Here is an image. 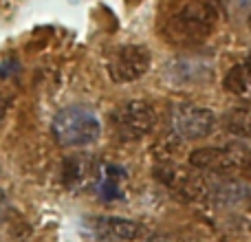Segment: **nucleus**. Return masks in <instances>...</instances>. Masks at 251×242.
Instances as JSON below:
<instances>
[{
  "label": "nucleus",
  "mask_w": 251,
  "mask_h": 242,
  "mask_svg": "<svg viewBox=\"0 0 251 242\" xmlns=\"http://www.w3.org/2000/svg\"><path fill=\"white\" fill-rule=\"evenodd\" d=\"M216 18V4L212 0H168L159 31L172 44H196L214 31Z\"/></svg>",
  "instance_id": "1"
},
{
  "label": "nucleus",
  "mask_w": 251,
  "mask_h": 242,
  "mask_svg": "<svg viewBox=\"0 0 251 242\" xmlns=\"http://www.w3.org/2000/svg\"><path fill=\"white\" fill-rule=\"evenodd\" d=\"M51 132L62 147H86L100 141L101 121L86 106H66L55 113Z\"/></svg>",
  "instance_id": "2"
},
{
  "label": "nucleus",
  "mask_w": 251,
  "mask_h": 242,
  "mask_svg": "<svg viewBox=\"0 0 251 242\" xmlns=\"http://www.w3.org/2000/svg\"><path fill=\"white\" fill-rule=\"evenodd\" d=\"M110 123L113 130L122 141L134 143L146 139L156 125V113L152 104L143 99H130L119 104L110 113Z\"/></svg>",
  "instance_id": "3"
},
{
  "label": "nucleus",
  "mask_w": 251,
  "mask_h": 242,
  "mask_svg": "<svg viewBox=\"0 0 251 242\" xmlns=\"http://www.w3.org/2000/svg\"><path fill=\"white\" fill-rule=\"evenodd\" d=\"M152 66V51L141 42H130L115 48L106 62L108 77L115 84H130L141 79Z\"/></svg>",
  "instance_id": "4"
},
{
  "label": "nucleus",
  "mask_w": 251,
  "mask_h": 242,
  "mask_svg": "<svg viewBox=\"0 0 251 242\" xmlns=\"http://www.w3.org/2000/svg\"><path fill=\"white\" fill-rule=\"evenodd\" d=\"M216 115L212 108L199 104H178L172 110V130L185 141H201L216 128Z\"/></svg>",
  "instance_id": "5"
},
{
  "label": "nucleus",
  "mask_w": 251,
  "mask_h": 242,
  "mask_svg": "<svg viewBox=\"0 0 251 242\" xmlns=\"http://www.w3.org/2000/svg\"><path fill=\"white\" fill-rule=\"evenodd\" d=\"M190 163L201 169L227 174L251 165V154L245 147L225 145V147H201L190 156Z\"/></svg>",
  "instance_id": "6"
},
{
  "label": "nucleus",
  "mask_w": 251,
  "mask_h": 242,
  "mask_svg": "<svg viewBox=\"0 0 251 242\" xmlns=\"http://www.w3.org/2000/svg\"><path fill=\"white\" fill-rule=\"evenodd\" d=\"M84 229L88 236L101 242H132L143 236V225L122 216H86Z\"/></svg>",
  "instance_id": "7"
},
{
  "label": "nucleus",
  "mask_w": 251,
  "mask_h": 242,
  "mask_svg": "<svg viewBox=\"0 0 251 242\" xmlns=\"http://www.w3.org/2000/svg\"><path fill=\"white\" fill-rule=\"evenodd\" d=\"M165 77L181 86H192V84H203L212 77V66L203 60L194 57H181L172 66H165Z\"/></svg>",
  "instance_id": "8"
},
{
  "label": "nucleus",
  "mask_w": 251,
  "mask_h": 242,
  "mask_svg": "<svg viewBox=\"0 0 251 242\" xmlns=\"http://www.w3.org/2000/svg\"><path fill=\"white\" fill-rule=\"evenodd\" d=\"M88 176H91V168H88V159H82V156H75V159H69L64 165V183L69 187L75 185H86Z\"/></svg>",
  "instance_id": "9"
},
{
  "label": "nucleus",
  "mask_w": 251,
  "mask_h": 242,
  "mask_svg": "<svg viewBox=\"0 0 251 242\" xmlns=\"http://www.w3.org/2000/svg\"><path fill=\"white\" fill-rule=\"evenodd\" d=\"M227 125H229L231 132L236 134H251V110H231L229 119H227Z\"/></svg>",
  "instance_id": "10"
},
{
  "label": "nucleus",
  "mask_w": 251,
  "mask_h": 242,
  "mask_svg": "<svg viewBox=\"0 0 251 242\" xmlns=\"http://www.w3.org/2000/svg\"><path fill=\"white\" fill-rule=\"evenodd\" d=\"M7 216H9V200H7V194L0 190V225L7 220Z\"/></svg>",
  "instance_id": "11"
},
{
  "label": "nucleus",
  "mask_w": 251,
  "mask_h": 242,
  "mask_svg": "<svg viewBox=\"0 0 251 242\" xmlns=\"http://www.w3.org/2000/svg\"><path fill=\"white\" fill-rule=\"evenodd\" d=\"M148 242H185V240L174 238V236H154V238H150Z\"/></svg>",
  "instance_id": "12"
},
{
  "label": "nucleus",
  "mask_w": 251,
  "mask_h": 242,
  "mask_svg": "<svg viewBox=\"0 0 251 242\" xmlns=\"http://www.w3.org/2000/svg\"><path fill=\"white\" fill-rule=\"evenodd\" d=\"M7 110H9V99L0 93V121L4 119V115H7Z\"/></svg>",
  "instance_id": "13"
}]
</instances>
